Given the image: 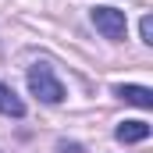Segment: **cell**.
Listing matches in <instances>:
<instances>
[{"mask_svg": "<svg viewBox=\"0 0 153 153\" xmlns=\"http://www.w3.org/2000/svg\"><path fill=\"white\" fill-rule=\"evenodd\" d=\"M114 135L121 143H143V139L150 135V125H146V121H121Z\"/></svg>", "mask_w": 153, "mask_h": 153, "instance_id": "cell-5", "label": "cell"}, {"mask_svg": "<svg viewBox=\"0 0 153 153\" xmlns=\"http://www.w3.org/2000/svg\"><path fill=\"white\" fill-rule=\"evenodd\" d=\"M139 32H143V43H153V18H150V14L139 22Z\"/></svg>", "mask_w": 153, "mask_h": 153, "instance_id": "cell-6", "label": "cell"}, {"mask_svg": "<svg viewBox=\"0 0 153 153\" xmlns=\"http://www.w3.org/2000/svg\"><path fill=\"white\" fill-rule=\"evenodd\" d=\"M89 18H93V25L103 32L107 39H125L128 32V22H125V11H117V7H93L89 11Z\"/></svg>", "mask_w": 153, "mask_h": 153, "instance_id": "cell-2", "label": "cell"}, {"mask_svg": "<svg viewBox=\"0 0 153 153\" xmlns=\"http://www.w3.org/2000/svg\"><path fill=\"white\" fill-rule=\"evenodd\" d=\"M114 93L125 100V103H135V107H146V111L153 107V93L146 89V85H117Z\"/></svg>", "mask_w": 153, "mask_h": 153, "instance_id": "cell-3", "label": "cell"}, {"mask_svg": "<svg viewBox=\"0 0 153 153\" xmlns=\"http://www.w3.org/2000/svg\"><path fill=\"white\" fill-rule=\"evenodd\" d=\"M57 153H82L78 143H57Z\"/></svg>", "mask_w": 153, "mask_h": 153, "instance_id": "cell-7", "label": "cell"}, {"mask_svg": "<svg viewBox=\"0 0 153 153\" xmlns=\"http://www.w3.org/2000/svg\"><path fill=\"white\" fill-rule=\"evenodd\" d=\"M0 114H7V117H25V103H22V96H18L11 85H4V82H0Z\"/></svg>", "mask_w": 153, "mask_h": 153, "instance_id": "cell-4", "label": "cell"}, {"mask_svg": "<svg viewBox=\"0 0 153 153\" xmlns=\"http://www.w3.org/2000/svg\"><path fill=\"white\" fill-rule=\"evenodd\" d=\"M29 89L36 93L43 103H61V100H64V85L53 78V71H50L46 64H36V68L29 71Z\"/></svg>", "mask_w": 153, "mask_h": 153, "instance_id": "cell-1", "label": "cell"}]
</instances>
